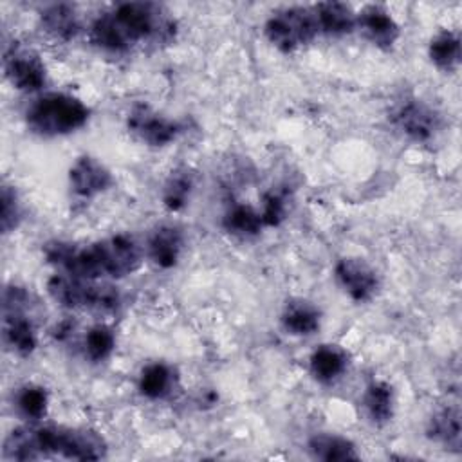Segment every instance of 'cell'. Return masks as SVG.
<instances>
[{"label": "cell", "instance_id": "9c48e42d", "mask_svg": "<svg viewBox=\"0 0 462 462\" xmlns=\"http://www.w3.org/2000/svg\"><path fill=\"white\" fill-rule=\"evenodd\" d=\"M390 121L413 143H430L442 130L440 114L417 97L401 101L390 116Z\"/></svg>", "mask_w": 462, "mask_h": 462}, {"label": "cell", "instance_id": "52a82bcc", "mask_svg": "<svg viewBox=\"0 0 462 462\" xmlns=\"http://www.w3.org/2000/svg\"><path fill=\"white\" fill-rule=\"evenodd\" d=\"M265 38L282 52H294L312 43L319 36L318 20L312 7L292 5L274 11L265 25Z\"/></svg>", "mask_w": 462, "mask_h": 462}, {"label": "cell", "instance_id": "5bb4252c", "mask_svg": "<svg viewBox=\"0 0 462 462\" xmlns=\"http://www.w3.org/2000/svg\"><path fill=\"white\" fill-rule=\"evenodd\" d=\"M184 238L179 227L171 224H162L153 229L146 244V254L153 265L161 269H171L179 263L182 254Z\"/></svg>", "mask_w": 462, "mask_h": 462}, {"label": "cell", "instance_id": "ffe728a7", "mask_svg": "<svg viewBox=\"0 0 462 462\" xmlns=\"http://www.w3.org/2000/svg\"><path fill=\"white\" fill-rule=\"evenodd\" d=\"M426 433L430 440L444 446V449L460 451V411L458 408H442L428 420Z\"/></svg>", "mask_w": 462, "mask_h": 462}, {"label": "cell", "instance_id": "9a60e30c", "mask_svg": "<svg viewBox=\"0 0 462 462\" xmlns=\"http://www.w3.org/2000/svg\"><path fill=\"white\" fill-rule=\"evenodd\" d=\"M319 309L303 298L289 300L280 314V323L291 336H312L319 328Z\"/></svg>", "mask_w": 462, "mask_h": 462}, {"label": "cell", "instance_id": "d4e9b609", "mask_svg": "<svg viewBox=\"0 0 462 462\" xmlns=\"http://www.w3.org/2000/svg\"><path fill=\"white\" fill-rule=\"evenodd\" d=\"M14 406L27 420H40L45 417L49 408V393L40 384H23L14 395Z\"/></svg>", "mask_w": 462, "mask_h": 462}, {"label": "cell", "instance_id": "f1b7e54d", "mask_svg": "<svg viewBox=\"0 0 462 462\" xmlns=\"http://www.w3.org/2000/svg\"><path fill=\"white\" fill-rule=\"evenodd\" d=\"M285 213H287V195L278 189L267 191L263 195V204L260 209L263 226H271V227L280 226V222L285 218Z\"/></svg>", "mask_w": 462, "mask_h": 462}, {"label": "cell", "instance_id": "ac0fdd59", "mask_svg": "<svg viewBox=\"0 0 462 462\" xmlns=\"http://www.w3.org/2000/svg\"><path fill=\"white\" fill-rule=\"evenodd\" d=\"M307 449L312 458L323 462H345L357 460L361 455L357 453L356 444L337 433H314L307 440Z\"/></svg>", "mask_w": 462, "mask_h": 462}, {"label": "cell", "instance_id": "4fadbf2b", "mask_svg": "<svg viewBox=\"0 0 462 462\" xmlns=\"http://www.w3.org/2000/svg\"><path fill=\"white\" fill-rule=\"evenodd\" d=\"M356 29L375 47L392 49L401 36L399 23L381 5H366L356 14Z\"/></svg>", "mask_w": 462, "mask_h": 462}, {"label": "cell", "instance_id": "30bf717a", "mask_svg": "<svg viewBox=\"0 0 462 462\" xmlns=\"http://www.w3.org/2000/svg\"><path fill=\"white\" fill-rule=\"evenodd\" d=\"M4 74L20 92H38L47 83V70L40 54L23 45H11L5 49Z\"/></svg>", "mask_w": 462, "mask_h": 462}, {"label": "cell", "instance_id": "7a4b0ae2", "mask_svg": "<svg viewBox=\"0 0 462 462\" xmlns=\"http://www.w3.org/2000/svg\"><path fill=\"white\" fill-rule=\"evenodd\" d=\"M43 256L63 274L105 282L135 273L143 249L130 235L119 233L85 245L54 240L43 245Z\"/></svg>", "mask_w": 462, "mask_h": 462}, {"label": "cell", "instance_id": "277c9868", "mask_svg": "<svg viewBox=\"0 0 462 462\" xmlns=\"http://www.w3.org/2000/svg\"><path fill=\"white\" fill-rule=\"evenodd\" d=\"M88 106L67 92H45L25 110L27 128L42 137L69 135L88 121Z\"/></svg>", "mask_w": 462, "mask_h": 462}, {"label": "cell", "instance_id": "5b68a950", "mask_svg": "<svg viewBox=\"0 0 462 462\" xmlns=\"http://www.w3.org/2000/svg\"><path fill=\"white\" fill-rule=\"evenodd\" d=\"M49 296L61 307L108 314L121 307V292L116 285L56 273L47 280Z\"/></svg>", "mask_w": 462, "mask_h": 462}, {"label": "cell", "instance_id": "ba28073f", "mask_svg": "<svg viewBox=\"0 0 462 462\" xmlns=\"http://www.w3.org/2000/svg\"><path fill=\"white\" fill-rule=\"evenodd\" d=\"M126 128L139 143L153 148L168 146L182 132V125L179 121L162 116L144 103L132 106L126 116Z\"/></svg>", "mask_w": 462, "mask_h": 462}, {"label": "cell", "instance_id": "d6986e66", "mask_svg": "<svg viewBox=\"0 0 462 462\" xmlns=\"http://www.w3.org/2000/svg\"><path fill=\"white\" fill-rule=\"evenodd\" d=\"M319 34L345 36L356 29V13L341 2H319L312 5Z\"/></svg>", "mask_w": 462, "mask_h": 462}, {"label": "cell", "instance_id": "e0dca14e", "mask_svg": "<svg viewBox=\"0 0 462 462\" xmlns=\"http://www.w3.org/2000/svg\"><path fill=\"white\" fill-rule=\"evenodd\" d=\"M348 366L346 352L337 345H319L309 357V370L321 384L337 381Z\"/></svg>", "mask_w": 462, "mask_h": 462}, {"label": "cell", "instance_id": "2e32d148", "mask_svg": "<svg viewBox=\"0 0 462 462\" xmlns=\"http://www.w3.org/2000/svg\"><path fill=\"white\" fill-rule=\"evenodd\" d=\"M40 25L56 42H70L81 29V20L74 5L52 4L40 14Z\"/></svg>", "mask_w": 462, "mask_h": 462}, {"label": "cell", "instance_id": "603a6c76", "mask_svg": "<svg viewBox=\"0 0 462 462\" xmlns=\"http://www.w3.org/2000/svg\"><path fill=\"white\" fill-rule=\"evenodd\" d=\"M363 408L366 417L375 424L383 426L393 417V390L384 381H372L363 393Z\"/></svg>", "mask_w": 462, "mask_h": 462}, {"label": "cell", "instance_id": "cb8c5ba5", "mask_svg": "<svg viewBox=\"0 0 462 462\" xmlns=\"http://www.w3.org/2000/svg\"><path fill=\"white\" fill-rule=\"evenodd\" d=\"M222 226L227 233L240 238H251L256 236L263 226L262 215L258 209H254L249 204H233L222 218Z\"/></svg>", "mask_w": 462, "mask_h": 462}, {"label": "cell", "instance_id": "6da1fadb", "mask_svg": "<svg viewBox=\"0 0 462 462\" xmlns=\"http://www.w3.org/2000/svg\"><path fill=\"white\" fill-rule=\"evenodd\" d=\"M177 34L173 16L155 2H123L101 13L90 25L92 45L125 54L146 45H166Z\"/></svg>", "mask_w": 462, "mask_h": 462}, {"label": "cell", "instance_id": "83f0119b", "mask_svg": "<svg viewBox=\"0 0 462 462\" xmlns=\"http://www.w3.org/2000/svg\"><path fill=\"white\" fill-rule=\"evenodd\" d=\"M22 220V202L18 199V193L14 186L2 184L0 193V227L2 233L7 235L18 227Z\"/></svg>", "mask_w": 462, "mask_h": 462}, {"label": "cell", "instance_id": "7c38bea8", "mask_svg": "<svg viewBox=\"0 0 462 462\" xmlns=\"http://www.w3.org/2000/svg\"><path fill=\"white\" fill-rule=\"evenodd\" d=\"M334 278L343 292L357 303L372 300L379 289V276L375 269L361 258L337 260L334 265Z\"/></svg>", "mask_w": 462, "mask_h": 462}, {"label": "cell", "instance_id": "7402d4cb", "mask_svg": "<svg viewBox=\"0 0 462 462\" xmlns=\"http://www.w3.org/2000/svg\"><path fill=\"white\" fill-rule=\"evenodd\" d=\"M428 56L431 63L442 72H453L460 65V36L455 31H439L428 45Z\"/></svg>", "mask_w": 462, "mask_h": 462}, {"label": "cell", "instance_id": "484cf974", "mask_svg": "<svg viewBox=\"0 0 462 462\" xmlns=\"http://www.w3.org/2000/svg\"><path fill=\"white\" fill-rule=\"evenodd\" d=\"M116 350V332L103 323L90 327L83 337L85 357L92 363H101Z\"/></svg>", "mask_w": 462, "mask_h": 462}, {"label": "cell", "instance_id": "44dd1931", "mask_svg": "<svg viewBox=\"0 0 462 462\" xmlns=\"http://www.w3.org/2000/svg\"><path fill=\"white\" fill-rule=\"evenodd\" d=\"M175 386V375L170 365L166 363H150L146 366H143L139 379H137V388L141 392L143 397L157 401V399H164L171 393Z\"/></svg>", "mask_w": 462, "mask_h": 462}, {"label": "cell", "instance_id": "4316f807", "mask_svg": "<svg viewBox=\"0 0 462 462\" xmlns=\"http://www.w3.org/2000/svg\"><path fill=\"white\" fill-rule=\"evenodd\" d=\"M193 191V175L188 170H175L162 186V204L168 211H179L189 200Z\"/></svg>", "mask_w": 462, "mask_h": 462}, {"label": "cell", "instance_id": "8fae6325", "mask_svg": "<svg viewBox=\"0 0 462 462\" xmlns=\"http://www.w3.org/2000/svg\"><path fill=\"white\" fill-rule=\"evenodd\" d=\"M114 177L110 170L92 155H81L69 170V188L79 200H92L110 189Z\"/></svg>", "mask_w": 462, "mask_h": 462}, {"label": "cell", "instance_id": "8992f818", "mask_svg": "<svg viewBox=\"0 0 462 462\" xmlns=\"http://www.w3.org/2000/svg\"><path fill=\"white\" fill-rule=\"evenodd\" d=\"M32 296L27 289L7 285L2 294V341L16 356L27 357L38 346L36 323L31 314Z\"/></svg>", "mask_w": 462, "mask_h": 462}, {"label": "cell", "instance_id": "3957f363", "mask_svg": "<svg viewBox=\"0 0 462 462\" xmlns=\"http://www.w3.org/2000/svg\"><path fill=\"white\" fill-rule=\"evenodd\" d=\"M4 460H101L106 457L105 439L88 428L20 426L4 440Z\"/></svg>", "mask_w": 462, "mask_h": 462}]
</instances>
